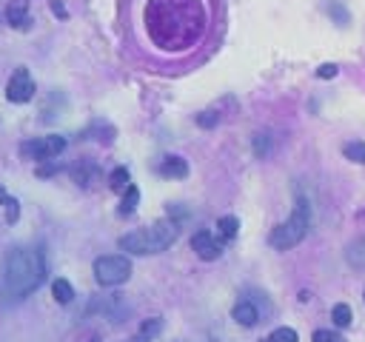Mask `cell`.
<instances>
[{
	"label": "cell",
	"instance_id": "obj_16",
	"mask_svg": "<svg viewBox=\"0 0 365 342\" xmlns=\"http://www.w3.org/2000/svg\"><path fill=\"white\" fill-rule=\"evenodd\" d=\"M137 202H140V191H137V185H128V188L123 191V202H120V214H123V217H128V214H134V208H137Z\"/></svg>",
	"mask_w": 365,
	"mask_h": 342
},
{
	"label": "cell",
	"instance_id": "obj_6",
	"mask_svg": "<svg viewBox=\"0 0 365 342\" xmlns=\"http://www.w3.org/2000/svg\"><path fill=\"white\" fill-rule=\"evenodd\" d=\"M34 80L29 74V68H14V74L9 77V86H6V100L9 103H29L34 97Z\"/></svg>",
	"mask_w": 365,
	"mask_h": 342
},
{
	"label": "cell",
	"instance_id": "obj_3",
	"mask_svg": "<svg viewBox=\"0 0 365 342\" xmlns=\"http://www.w3.org/2000/svg\"><path fill=\"white\" fill-rule=\"evenodd\" d=\"M308 225H311V208H308V202L299 197L297 205H294V211H291V217H288L285 222H279V225L268 234V245L277 248V251H288V248H294V245H299V242L305 239Z\"/></svg>",
	"mask_w": 365,
	"mask_h": 342
},
{
	"label": "cell",
	"instance_id": "obj_20",
	"mask_svg": "<svg viewBox=\"0 0 365 342\" xmlns=\"http://www.w3.org/2000/svg\"><path fill=\"white\" fill-rule=\"evenodd\" d=\"M71 174H74V180H77L80 185H88V180H91V174H94V165H91L88 160H83V162H77V165H74V171H71Z\"/></svg>",
	"mask_w": 365,
	"mask_h": 342
},
{
	"label": "cell",
	"instance_id": "obj_11",
	"mask_svg": "<svg viewBox=\"0 0 365 342\" xmlns=\"http://www.w3.org/2000/svg\"><path fill=\"white\" fill-rule=\"evenodd\" d=\"M345 256H348V262H351L354 268L365 271V237H362V239H354V242L345 248Z\"/></svg>",
	"mask_w": 365,
	"mask_h": 342
},
{
	"label": "cell",
	"instance_id": "obj_8",
	"mask_svg": "<svg viewBox=\"0 0 365 342\" xmlns=\"http://www.w3.org/2000/svg\"><path fill=\"white\" fill-rule=\"evenodd\" d=\"M157 171L163 177H168V180H182V177H188V162L182 157H177V154H168V157H163Z\"/></svg>",
	"mask_w": 365,
	"mask_h": 342
},
{
	"label": "cell",
	"instance_id": "obj_26",
	"mask_svg": "<svg viewBox=\"0 0 365 342\" xmlns=\"http://www.w3.org/2000/svg\"><path fill=\"white\" fill-rule=\"evenodd\" d=\"M317 77H322V80H331V77H336V66H334V63H322V66L317 68Z\"/></svg>",
	"mask_w": 365,
	"mask_h": 342
},
{
	"label": "cell",
	"instance_id": "obj_15",
	"mask_svg": "<svg viewBox=\"0 0 365 342\" xmlns=\"http://www.w3.org/2000/svg\"><path fill=\"white\" fill-rule=\"evenodd\" d=\"M331 319H334V325H336V328H348V325H351V319H354L351 305H348V302H336V305L331 308Z\"/></svg>",
	"mask_w": 365,
	"mask_h": 342
},
{
	"label": "cell",
	"instance_id": "obj_12",
	"mask_svg": "<svg viewBox=\"0 0 365 342\" xmlns=\"http://www.w3.org/2000/svg\"><path fill=\"white\" fill-rule=\"evenodd\" d=\"M51 296H54L60 305H68V302L74 299V288H71V282L63 279V276L54 279V282H51Z\"/></svg>",
	"mask_w": 365,
	"mask_h": 342
},
{
	"label": "cell",
	"instance_id": "obj_28",
	"mask_svg": "<svg viewBox=\"0 0 365 342\" xmlns=\"http://www.w3.org/2000/svg\"><path fill=\"white\" fill-rule=\"evenodd\" d=\"M356 222H362V225H365V208H362V211L356 214Z\"/></svg>",
	"mask_w": 365,
	"mask_h": 342
},
{
	"label": "cell",
	"instance_id": "obj_25",
	"mask_svg": "<svg viewBox=\"0 0 365 342\" xmlns=\"http://www.w3.org/2000/svg\"><path fill=\"white\" fill-rule=\"evenodd\" d=\"M328 14H331V17H334L339 26H345V23H348V11H345V9H342L336 0H331V3H328Z\"/></svg>",
	"mask_w": 365,
	"mask_h": 342
},
{
	"label": "cell",
	"instance_id": "obj_5",
	"mask_svg": "<svg viewBox=\"0 0 365 342\" xmlns=\"http://www.w3.org/2000/svg\"><path fill=\"white\" fill-rule=\"evenodd\" d=\"M66 148V140L60 134H48V137H34V140H26L20 145V157L23 160H37V162H46V160H54L57 154H63Z\"/></svg>",
	"mask_w": 365,
	"mask_h": 342
},
{
	"label": "cell",
	"instance_id": "obj_24",
	"mask_svg": "<svg viewBox=\"0 0 365 342\" xmlns=\"http://www.w3.org/2000/svg\"><path fill=\"white\" fill-rule=\"evenodd\" d=\"M311 342H345V339H342L336 331H325V328H319V331H314Z\"/></svg>",
	"mask_w": 365,
	"mask_h": 342
},
{
	"label": "cell",
	"instance_id": "obj_23",
	"mask_svg": "<svg viewBox=\"0 0 365 342\" xmlns=\"http://www.w3.org/2000/svg\"><path fill=\"white\" fill-rule=\"evenodd\" d=\"M268 339H271V342H299V336H297L294 328H277Z\"/></svg>",
	"mask_w": 365,
	"mask_h": 342
},
{
	"label": "cell",
	"instance_id": "obj_29",
	"mask_svg": "<svg viewBox=\"0 0 365 342\" xmlns=\"http://www.w3.org/2000/svg\"><path fill=\"white\" fill-rule=\"evenodd\" d=\"M262 342H271V339H262Z\"/></svg>",
	"mask_w": 365,
	"mask_h": 342
},
{
	"label": "cell",
	"instance_id": "obj_19",
	"mask_svg": "<svg viewBox=\"0 0 365 342\" xmlns=\"http://www.w3.org/2000/svg\"><path fill=\"white\" fill-rule=\"evenodd\" d=\"M342 154H345L351 162L365 165V142H345V145H342Z\"/></svg>",
	"mask_w": 365,
	"mask_h": 342
},
{
	"label": "cell",
	"instance_id": "obj_14",
	"mask_svg": "<svg viewBox=\"0 0 365 342\" xmlns=\"http://www.w3.org/2000/svg\"><path fill=\"white\" fill-rule=\"evenodd\" d=\"M128 185H131V177H128V168L125 165H120V168H114L108 174V188L111 191H125Z\"/></svg>",
	"mask_w": 365,
	"mask_h": 342
},
{
	"label": "cell",
	"instance_id": "obj_27",
	"mask_svg": "<svg viewBox=\"0 0 365 342\" xmlns=\"http://www.w3.org/2000/svg\"><path fill=\"white\" fill-rule=\"evenodd\" d=\"M51 11H54L57 17H68V11H66V6H63L60 0H51Z\"/></svg>",
	"mask_w": 365,
	"mask_h": 342
},
{
	"label": "cell",
	"instance_id": "obj_22",
	"mask_svg": "<svg viewBox=\"0 0 365 342\" xmlns=\"http://www.w3.org/2000/svg\"><path fill=\"white\" fill-rule=\"evenodd\" d=\"M268 151H271V137L262 134V131L254 134V154H257V157H265Z\"/></svg>",
	"mask_w": 365,
	"mask_h": 342
},
{
	"label": "cell",
	"instance_id": "obj_2",
	"mask_svg": "<svg viewBox=\"0 0 365 342\" xmlns=\"http://www.w3.org/2000/svg\"><path fill=\"white\" fill-rule=\"evenodd\" d=\"M180 234V225L174 219H157L145 228H134L128 234L120 237V251H128V254H137V256H148V254H160L165 248L174 245Z\"/></svg>",
	"mask_w": 365,
	"mask_h": 342
},
{
	"label": "cell",
	"instance_id": "obj_13",
	"mask_svg": "<svg viewBox=\"0 0 365 342\" xmlns=\"http://www.w3.org/2000/svg\"><path fill=\"white\" fill-rule=\"evenodd\" d=\"M160 328H163V319H160V316H151V319H145V322L140 325V331H137V336H134L131 342H148V339H154V336L160 333Z\"/></svg>",
	"mask_w": 365,
	"mask_h": 342
},
{
	"label": "cell",
	"instance_id": "obj_7",
	"mask_svg": "<svg viewBox=\"0 0 365 342\" xmlns=\"http://www.w3.org/2000/svg\"><path fill=\"white\" fill-rule=\"evenodd\" d=\"M191 248H194V254L200 256V259H217L220 254H222V237L220 234H211V231H197L194 237H191Z\"/></svg>",
	"mask_w": 365,
	"mask_h": 342
},
{
	"label": "cell",
	"instance_id": "obj_9",
	"mask_svg": "<svg viewBox=\"0 0 365 342\" xmlns=\"http://www.w3.org/2000/svg\"><path fill=\"white\" fill-rule=\"evenodd\" d=\"M6 20L14 28H29L31 17H29V0H11L6 9Z\"/></svg>",
	"mask_w": 365,
	"mask_h": 342
},
{
	"label": "cell",
	"instance_id": "obj_1",
	"mask_svg": "<svg viewBox=\"0 0 365 342\" xmlns=\"http://www.w3.org/2000/svg\"><path fill=\"white\" fill-rule=\"evenodd\" d=\"M46 279V259L37 248H11L6 254V294L11 299H23L37 291Z\"/></svg>",
	"mask_w": 365,
	"mask_h": 342
},
{
	"label": "cell",
	"instance_id": "obj_4",
	"mask_svg": "<svg viewBox=\"0 0 365 342\" xmlns=\"http://www.w3.org/2000/svg\"><path fill=\"white\" fill-rule=\"evenodd\" d=\"M131 276V262L123 254H108V256H97L94 259V279L106 288L123 285Z\"/></svg>",
	"mask_w": 365,
	"mask_h": 342
},
{
	"label": "cell",
	"instance_id": "obj_18",
	"mask_svg": "<svg viewBox=\"0 0 365 342\" xmlns=\"http://www.w3.org/2000/svg\"><path fill=\"white\" fill-rule=\"evenodd\" d=\"M237 231H240L237 217H220V219H217V234H220L222 239H234Z\"/></svg>",
	"mask_w": 365,
	"mask_h": 342
},
{
	"label": "cell",
	"instance_id": "obj_10",
	"mask_svg": "<svg viewBox=\"0 0 365 342\" xmlns=\"http://www.w3.org/2000/svg\"><path fill=\"white\" fill-rule=\"evenodd\" d=\"M231 316H234L242 328H251V325H257V322H259V311H257V305H254V302H248V299H240V302L231 308Z\"/></svg>",
	"mask_w": 365,
	"mask_h": 342
},
{
	"label": "cell",
	"instance_id": "obj_21",
	"mask_svg": "<svg viewBox=\"0 0 365 342\" xmlns=\"http://www.w3.org/2000/svg\"><path fill=\"white\" fill-rule=\"evenodd\" d=\"M220 117H222V114H217V108L200 111V114H197V125H200V128H214V125L220 123Z\"/></svg>",
	"mask_w": 365,
	"mask_h": 342
},
{
	"label": "cell",
	"instance_id": "obj_17",
	"mask_svg": "<svg viewBox=\"0 0 365 342\" xmlns=\"http://www.w3.org/2000/svg\"><path fill=\"white\" fill-rule=\"evenodd\" d=\"M0 205L6 208V222H9V225H14V222H17V217H20V202H17L14 197H9V194L0 188Z\"/></svg>",
	"mask_w": 365,
	"mask_h": 342
}]
</instances>
